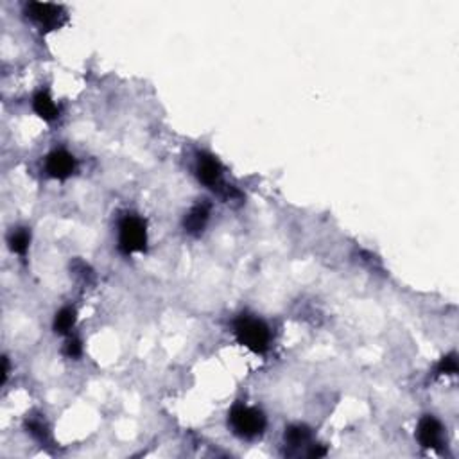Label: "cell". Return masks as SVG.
Instances as JSON below:
<instances>
[{"label":"cell","instance_id":"cell-1","mask_svg":"<svg viewBox=\"0 0 459 459\" xmlns=\"http://www.w3.org/2000/svg\"><path fill=\"white\" fill-rule=\"evenodd\" d=\"M233 332H235L237 341L255 354H264L271 343V332L268 325L262 319L248 316V314H242L235 319Z\"/></svg>","mask_w":459,"mask_h":459},{"label":"cell","instance_id":"cell-2","mask_svg":"<svg viewBox=\"0 0 459 459\" xmlns=\"http://www.w3.org/2000/svg\"><path fill=\"white\" fill-rule=\"evenodd\" d=\"M228 422L232 425L233 432L241 438H257L260 436L266 429V416L260 409L248 407L244 404H235L230 411Z\"/></svg>","mask_w":459,"mask_h":459},{"label":"cell","instance_id":"cell-3","mask_svg":"<svg viewBox=\"0 0 459 459\" xmlns=\"http://www.w3.org/2000/svg\"><path fill=\"white\" fill-rule=\"evenodd\" d=\"M147 230L144 219L138 215H126L118 224V250L124 255L146 251Z\"/></svg>","mask_w":459,"mask_h":459},{"label":"cell","instance_id":"cell-4","mask_svg":"<svg viewBox=\"0 0 459 459\" xmlns=\"http://www.w3.org/2000/svg\"><path fill=\"white\" fill-rule=\"evenodd\" d=\"M28 17L36 22L41 29L45 31H54L59 29L67 20V13L61 6L49 4V2H29L28 4Z\"/></svg>","mask_w":459,"mask_h":459},{"label":"cell","instance_id":"cell-5","mask_svg":"<svg viewBox=\"0 0 459 459\" xmlns=\"http://www.w3.org/2000/svg\"><path fill=\"white\" fill-rule=\"evenodd\" d=\"M45 171L50 178L67 180L76 171V158L63 149L52 151L45 160Z\"/></svg>","mask_w":459,"mask_h":459},{"label":"cell","instance_id":"cell-6","mask_svg":"<svg viewBox=\"0 0 459 459\" xmlns=\"http://www.w3.org/2000/svg\"><path fill=\"white\" fill-rule=\"evenodd\" d=\"M195 174L201 183H205L206 186L221 185V178H223V167L219 164V160L212 155H200L198 158V165H195Z\"/></svg>","mask_w":459,"mask_h":459},{"label":"cell","instance_id":"cell-7","mask_svg":"<svg viewBox=\"0 0 459 459\" xmlns=\"http://www.w3.org/2000/svg\"><path fill=\"white\" fill-rule=\"evenodd\" d=\"M418 441L423 449L440 450L443 443V427L434 416H425L418 425Z\"/></svg>","mask_w":459,"mask_h":459},{"label":"cell","instance_id":"cell-8","mask_svg":"<svg viewBox=\"0 0 459 459\" xmlns=\"http://www.w3.org/2000/svg\"><path fill=\"white\" fill-rule=\"evenodd\" d=\"M209 215H210L209 203H200V205H195L194 209L185 215V221H183L185 232L191 233V235H200V233L205 230Z\"/></svg>","mask_w":459,"mask_h":459},{"label":"cell","instance_id":"cell-9","mask_svg":"<svg viewBox=\"0 0 459 459\" xmlns=\"http://www.w3.org/2000/svg\"><path fill=\"white\" fill-rule=\"evenodd\" d=\"M32 108H34L38 117H41L43 120H47V122H52V120H56V118L59 117L58 106H56L54 100L50 99L49 94L43 90L38 92L36 96H34V99H32Z\"/></svg>","mask_w":459,"mask_h":459},{"label":"cell","instance_id":"cell-10","mask_svg":"<svg viewBox=\"0 0 459 459\" xmlns=\"http://www.w3.org/2000/svg\"><path fill=\"white\" fill-rule=\"evenodd\" d=\"M76 318H78V312L72 307H63L56 314L54 318V330L56 334H69L70 330L76 325Z\"/></svg>","mask_w":459,"mask_h":459},{"label":"cell","instance_id":"cell-11","mask_svg":"<svg viewBox=\"0 0 459 459\" xmlns=\"http://www.w3.org/2000/svg\"><path fill=\"white\" fill-rule=\"evenodd\" d=\"M29 242H31V233L28 228H17L10 235V248L20 257H25L29 250Z\"/></svg>","mask_w":459,"mask_h":459},{"label":"cell","instance_id":"cell-12","mask_svg":"<svg viewBox=\"0 0 459 459\" xmlns=\"http://www.w3.org/2000/svg\"><path fill=\"white\" fill-rule=\"evenodd\" d=\"M310 441V431L303 425H292L286 429V443L291 447L307 445Z\"/></svg>","mask_w":459,"mask_h":459},{"label":"cell","instance_id":"cell-13","mask_svg":"<svg viewBox=\"0 0 459 459\" xmlns=\"http://www.w3.org/2000/svg\"><path fill=\"white\" fill-rule=\"evenodd\" d=\"M438 375H456L458 373V359H456V354L445 355L443 359L440 361L436 368Z\"/></svg>","mask_w":459,"mask_h":459},{"label":"cell","instance_id":"cell-14","mask_svg":"<svg viewBox=\"0 0 459 459\" xmlns=\"http://www.w3.org/2000/svg\"><path fill=\"white\" fill-rule=\"evenodd\" d=\"M81 354H83L81 341H79L78 337H70L69 341H67V345H65V355H67V357H72V359H78V357H81Z\"/></svg>","mask_w":459,"mask_h":459},{"label":"cell","instance_id":"cell-15","mask_svg":"<svg viewBox=\"0 0 459 459\" xmlns=\"http://www.w3.org/2000/svg\"><path fill=\"white\" fill-rule=\"evenodd\" d=\"M28 429L29 432H31L32 436H36L38 440H45L47 438V429L45 425H43V422L38 418H31L28 420Z\"/></svg>","mask_w":459,"mask_h":459},{"label":"cell","instance_id":"cell-16","mask_svg":"<svg viewBox=\"0 0 459 459\" xmlns=\"http://www.w3.org/2000/svg\"><path fill=\"white\" fill-rule=\"evenodd\" d=\"M8 375H10V361H8V357H4V370H2V382H6Z\"/></svg>","mask_w":459,"mask_h":459}]
</instances>
